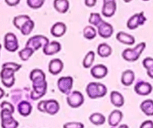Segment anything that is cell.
I'll return each instance as SVG.
<instances>
[{"label": "cell", "instance_id": "cell-36", "mask_svg": "<svg viewBox=\"0 0 153 128\" xmlns=\"http://www.w3.org/2000/svg\"><path fill=\"white\" fill-rule=\"evenodd\" d=\"M22 66L20 64H17L14 62H6L2 64V68H9L14 70V72H17L21 68Z\"/></svg>", "mask_w": 153, "mask_h": 128}, {"label": "cell", "instance_id": "cell-29", "mask_svg": "<svg viewBox=\"0 0 153 128\" xmlns=\"http://www.w3.org/2000/svg\"><path fill=\"white\" fill-rule=\"evenodd\" d=\"M83 36L87 40H92L96 37L97 32L95 27L92 26H87L83 29Z\"/></svg>", "mask_w": 153, "mask_h": 128}, {"label": "cell", "instance_id": "cell-24", "mask_svg": "<svg viewBox=\"0 0 153 128\" xmlns=\"http://www.w3.org/2000/svg\"><path fill=\"white\" fill-rule=\"evenodd\" d=\"M140 108L143 112L147 116H153V101L147 99L140 104Z\"/></svg>", "mask_w": 153, "mask_h": 128}, {"label": "cell", "instance_id": "cell-46", "mask_svg": "<svg viewBox=\"0 0 153 128\" xmlns=\"http://www.w3.org/2000/svg\"><path fill=\"white\" fill-rule=\"evenodd\" d=\"M1 49H2V45L0 44V50H1Z\"/></svg>", "mask_w": 153, "mask_h": 128}, {"label": "cell", "instance_id": "cell-4", "mask_svg": "<svg viewBox=\"0 0 153 128\" xmlns=\"http://www.w3.org/2000/svg\"><path fill=\"white\" fill-rule=\"evenodd\" d=\"M49 42V39L44 35H35L28 40L26 47L31 48L34 51H36L40 48L44 47Z\"/></svg>", "mask_w": 153, "mask_h": 128}, {"label": "cell", "instance_id": "cell-26", "mask_svg": "<svg viewBox=\"0 0 153 128\" xmlns=\"http://www.w3.org/2000/svg\"><path fill=\"white\" fill-rule=\"evenodd\" d=\"M97 52H98L99 56L102 57V58H106V57L110 56L112 54V48L110 45L106 43H102L98 45Z\"/></svg>", "mask_w": 153, "mask_h": 128}, {"label": "cell", "instance_id": "cell-1", "mask_svg": "<svg viewBox=\"0 0 153 128\" xmlns=\"http://www.w3.org/2000/svg\"><path fill=\"white\" fill-rule=\"evenodd\" d=\"M32 82L33 90L31 92V98L34 101L40 99L45 96L48 89V83L46 81L45 73L40 69H34L29 75Z\"/></svg>", "mask_w": 153, "mask_h": 128}, {"label": "cell", "instance_id": "cell-9", "mask_svg": "<svg viewBox=\"0 0 153 128\" xmlns=\"http://www.w3.org/2000/svg\"><path fill=\"white\" fill-rule=\"evenodd\" d=\"M14 73L15 72L9 68H2L0 72L1 80H2V84L6 88H11L14 85L15 82Z\"/></svg>", "mask_w": 153, "mask_h": 128}, {"label": "cell", "instance_id": "cell-37", "mask_svg": "<svg viewBox=\"0 0 153 128\" xmlns=\"http://www.w3.org/2000/svg\"><path fill=\"white\" fill-rule=\"evenodd\" d=\"M63 128H84V124L81 122H67L63 125Z\"/></svg>", "mask_w": 153, "mask_h": 128}, {"label": "cell", "instance_id": "cell-34", "mask_svg": "<svg viewBox=\"0 0 153 128\" xmlns=\"http://www.w3.org/2000/svg\"><path fill=\"white\" fill-rule=\"evenodd\" d=\"M102 21L103 20L102 18H101L100 14H98V13H91L89 18V23H90L92 26L98 27V25H99Z\"/></svg>", "mask_w": 153, "mask_h": 128}, {"label": "cell", "instance_id": "cell-25", "mask_svg": "<svg viewBox=\"0 0 153 128\" xmlns=\"http://www.w3.org/2000/svg\"><path fill=\"white\" fill-rule=\"evenodd\" d=\"M135 79L134 73L131 70H126L122 74L121 81L122 83L126 86H129L131 84H133L134 81Z\"/></svg>", "mask_w": 153, "mask_h": 128}, {"label": "cell", "instance_id": "cell-20", "mask_svg": "<svg viewBox=\"0 0 153 128\" xmlns=\"http://www.w3.org/2000/svg\"><path fill=\"white\" fill-rule=\"evenodd\" d=\"M117 41L123 44L133 45L135 43V38L133 35H129L124 32H120L117 34L116 36Z\"/></svg>", "mask_w": 153, "mask_h": 128}, {"label": "cell", "instance_id": "cell-43", "mask_svg": "<svg viewBox=\"0 0 153 128\" xmlns=\"http://www.w3.org/2000/svg\"><path fill=\"white\" fill-rule=\"evenodd\" d=\"M4 95H5V91H4L2 88H0V100L3 98Z\"/></svg>", "mask_w": 153, "mask_h": 128}, {"label": "cell", "instance_id": "cell-16", "mask_svg": "<svg viewBox=\"0 0 153 128\" xmlns=\"http://www.w3.org/2000/svg\"><path fill=\"white\" fill-rule=\"evenodd\" d=\"M66 30H67V26L64 23L57 22L51 27V33L56 38H60L65 34Z\"/></svg>", "mask_w": 153, "mask_h": 128}, {"label": "cell", "instance_id": "cell-47", "mask_svg": "<svg viewBox=\"0 0 153 128\" xmlns=\"http://www.w3.org/2000/svg\"><path fill=\"white\" fill-rule=\"evenodd\" d=\"M143 1H149V0H143Z\"/></svg>", "mask_w": 153, "mask_h": 128}, {"label": "cell", "instance_id": "cell-33", "mask_svg": "<svg viewBox=\"0 0 153 128\" xmlns=\"http://www.w3.org/2000/svg\"><path fill=\"white\" fill-rule=\"evenodd\" d=\"M34 53H35V51H34L33 50L31 49V48H29V47H26L24 49L21 50L19 52L18 54H19V56H20V58H21V60L26 61H27V60H29V58L32 56V54H33Z\"/></svg>", "mask_w": 153, "mask_h": 128}, {"label": "cell", "instance_id": "cell-6", "mask_svg": "<svg viewBox=\"0 0 153 128\" xmlns=\"http://www.w3.org/2000/svg\"><path fill=\"white\" fill-rule=\"evenodd\" d=\"M67 103L71 108H78L84 103V97L79 91H74L68 95Z\"/></svg>", "mask_w": 153, "mask_h": 128}, {"label": "cell", "instance_id": "cell-40", "mask_svg": "<svg viewBox=\"0 0 153 128\" xmlns=\"http://www.w3.org/2000/svg\"><path fill=\"white\" fill-rule=\"evenodd\" d=\"M5 3L11 7L16 6V5H18L20 2V0H5Z\"/></svg>", "mask_w": 153, "mask_h": 128}, {"label": "cell", "instance_id": "cell-18", "mask_svg": "<svg viewBox=\"0 0 153 128\" xmlns=\"http://www.w3.org/2000/svg\"><path fill=\"white\" fill-rule=\"evenodd\" d=\"M123 114L120 110H115L110 114L108 117V124L111 127H115L119 125L123 119Z\"/></svg>", "mask_w": 153, "mask_h": 128}, {"label": "cell", "instance_id": "cell-19", "mask_svg": "<svg viewBox=\"0 0 153 128\" xmlns=\"http://www.w3.org/2000/svg\"><path fill=\"white\" fill-rule=\"evenodd\" d=\"M59 104L56 100H48L45 101V112L49 115H53L59 111Z\"/></svg>", "mask_w": 153, "mask_h": 128}, {"label": "cell", "instance_id": "cell-38", "mask_svg": "<svg viewBox=\"0 0 153 128\" xmlns=\"http://www.w3.org/2000/svg\"><path fill=\"white\" fill-rule=\"evenodd\" d=\"M0 106H1L2 110H8V111H9L10 112L12 113V114L14 112V107L11 103L7 102V101H3Z\"/></svg>", "mask_w": 153, "mask_h": 128}, {"label": "cell", "instance_id": "cell-32", "mask_svg": "<svg viewBox=\"0 0 153 128\" xmlns=\"http://www.w3.org/2000/svg\"><path fill=\"white\" fill-rule=\"evenodd\" d=\"M34 27H35V23H34L33 20H29L22 26V28L20 29V32L23 35L26 36L32 32Z\"/></svg>", "mask_w": 153, "mask_h": 128}, {"label": "cell", "instance_id": "cell-11", "mask_svg": "<svg viewBox=\"0 0 153 128\" xmlns=\"http://www.w3.org/2000/svg\"><path fill=\"white\" fill-rule=\"evenodd\" d=\"M117 11V2L115 0H104L101 14L105 17H111Z\"/></svg>", "mask_w": 153, "mask_h": 128}, {"label": "cell", "instance_id": "cell-44", "mask_svg": "<svg viewBox=\"0 0 153 128\" xmlns=\"http://www.w3.org/2000/svg\"><path fill=\"white\" fill-rule=\"evenodd\" d=\"M111 128H129V127L127 124H121L119 127H111Z\"/></svg>", "mask_w": 153, "mask_h": 128}, {"label": "cell", "instance_id": "cell-7", "mask_svg": "<svg viewBox=\"0 0 153 128\" xmlns=\"http://www.w3.org/2000/svg\"><path fill=\"white\" fill-rule=\"evenodd\" d=\"M146 20V17H145L144 12L143 11L138 14H135L128 19L127 22V27L131 30H134L140 26H143Z\"/></svg>", "mask_w": 153, "mask_h": 128}, {"label": "cell", "instance_id": "cell-2", "mask_svg": "<svg viewBox=\"0 0 153 128\" xmlns=\"http://www.w3.org/2000/svg\"><path fill=\"white\" fill-rule=\"evenodd\" d=\"M86 94L91 99L103 98L107 93V89L105 85L100 82H90L86 86Z\"/></svg>", "mask_w": 153, "mask_h": 128}, {"label": "cell", "instance_id": "cell-35", "mask_svg": "<svg viewBox=\"0 0 153 128\" xmlns=\"http://www.w3.org/2000/svg\"><path fill=\"white\" fill-rule=\"evenodd\" d=\"M45 0H26V3L29 8L32 9H38L45 4Z\"/></svg>", "mask_w": 153, "mask_h": 128}, {"label": "cell", "instance_id": "cell-41", "mask_svg": "<svg viewBox=\"0 0 153 128\" xmlns=\"http://www.w3.org/2000/svg\"><path fill=\"white\" fill-rule=\"evenodd\" d=\"M97 3V0H85V5L89 8H92Z\"/></svg>", "mask_w": 153, "mask_h": 128}, {"label": "cell", "instance_id": "cell-31", "mask_svg": "<svg viewBox=\"0 0 153 128\" xmlns=\"http://www.w3.org/2000/svg\"><path fill=\"white\" fill-rule=\"evenodd\" d=\"M95 58V54L93 51H89L85 56L83 61V66L85 68H89L92 65Z\"/></svg>", "mask_w": 153, "mask_h": 128}, {"label": "cell", "instance_id": "cell-14", "mask_svg": "<svg viewBox=\"0 0 153 128\" xmlns=\"http://www.w3.org/2000/svg\"><path fill=\"white\" fill-rule=\"evenodd\" d=\"M61 44L58 41L49 42L43 47V53L47 55H53L58 53L61 50Z\"/></svg>", "mask_w": 153, "mask_h": 128}, {"label": "cell", "instance_id": "cell-3", "mask_svg": "<svg viewBox=\"0 0 153 128\" xmlns=\"http://www.w3.org/2000/svg\"><path fill=\"white\" fill-rule=\"evenodd\" d=\"M146 47V44L145 42L140 43L135 47L127 48V49L125 50L122 53V56L126 61L133 62V61L138 60V58L140 57L141 54L145 50Z\"/></svg>", "mask_w": 153, "mask_h": 128}, {"label": "cell", "instance_id": "cell-12", "mask_svg": "<svg viewBox=\"0 0 153 128\" xmlns=\"http://www.w3.org/2000/svg\"><path fill=\"white\" fill-rule=\"evenodd\" d=\"M134 91L137 95L141 96H146L150 95L152 92V86L149 82L140 81L135 85Z\"/></svg>", "mask_w": 153, "mask_h": 128}, {"label": "cell", "instance_id": "cell-17", "mask_svg": "<svg viewBox=\"0 0 153 128\" xmlns=\"http://www.w3.org/2000/svg\"><path fill=\"white\" fill-rule=\"evenodd\" d=\"M64 67V64L59 58H54L49 63V72L53 75H57L61 73Z\"/></svg>", "mask_w": 153, "mask_h": 128}, {"label": "cell", "instance_id": "cell-39", "mask_svg": "<svg viewBox=\"0 0 153 128\" xmlns=\"http://www.w3.org/2000/svg\"><path fill=\"white\" fill-rule=\"evenodd\" d=\"M140 128H153V121L151 120H147L141 124Z\"/></svg>", "mask_w": 153, "mask_h": 128}, {"label": "cell", "instance_id": "cell-21", "mask_svg": "<svg viewBox=\"0 0 153 128\" xmlns=\"http://www.w3.org/2000/svg\"><path fill=\"white\" fill-rule=\"evenodd\" d=\"M110 101L111 104L116 107H122L125 104L124 97L123 96L121 93L113 91L110 93Z\"/></svg>", "mask_w": 153, "mask_h": 128}, {"label": "cell", "instance_id": "cell-15", "mask_svg": "<svg viewBox=\"0 0 153 128\" xmlns=\"http://www.w3.org/2000/svg\"><path fill=\"white\" fill-rule=\"evenodd\" d=\"M91 74L95 79H103L108 73L107 67L104 64H96L91 69Z\"/></svg>", "mask_w": 153, "mask_h": 128}, {"label": "cell", "instance_id": "cell-30", "mask_svg": "<svg viewBox=\"0 0 153 128\" xmlns=\"http://www.w3.org/2000/svg\"><path fill=\"white\" fill-rule=\"evenodd\" d=\"M143 65L147 70V74L153 79V58L151 57L145 58L143 61Z\"/></svg>", "mask_w": 153, "mask_h": 128}, {"label": "cell", "instance_id": "cell-42", "mask_svg": "<svg viewBox=\"0 0 153 128\" xmlns=\"http://www.w3.org/2000/svg\"><path fill=\"white\" fill-rule=\"evenodd\" d=\"M45 101H42L38 104V110L42 112H45Z\"/></svg>", "mask_w": 153, "mask_h": 128}, {"label": "cell", "instance_id": "cell-27", "mask_svg": "<svg viewBox=\"0 0 153 128\" xmlns=\"http://www.w3.org/2000/svg\"><path fill=\"white\" fill-rule=\"evenodd\" d=\"M89 121L91 123L93 124L94 125L96 126H99V125H102L105 123L106 118L103 114L99 112L92 113L90 116H89Z\"/></svg>", "mask_w": 153, "mask_h": 128}, {"label": "cell", "instance_id": "cell-8", "mask_svg": "<svg viewBox=\"0 0 153 128\" xmlns=\"http://www.w3.org/2000/svg\"><path fill=\"white\" fill-rule=\"evenodd\" d=\"M4 46L8 51L14 53L19 48L18 40L17 36L12 32H8L4 38Z\"/></svg>", "mask_w": 153, "mask_h": 128}, {"label": "cell", "instance_id": "cell-23", "mask_svg": "<svg viewBox=\"0 0 153 128\" xmlns=\"http://www.w3.org/2000/svg\"><path fill=\"white\" fill-rule=\"evenodd\" d=\"M32 105L28 101H23L19 103L18 105H17V111L22 116H24V117L29 115L32 112Z\"/></svg>", "mask_w": 153, "mask_h": 128}, {"label": "cell", "instance_id": "cell-5", "mask_svg": "<svg viewBox=\"0 0 153 128\" xmlns=\"http://www.w3.org/2000/svg\"><path fill=\"white\" fill-rule=\"evenodd\" d=\"M1 119H2V128H17L19 123L12 116V113L5 110L1 111Z\"/></svg>", "mask_w": 153, "mask_h": 128}, {"label": "cell", "instance_id": "cell-28", "mask_svg": "<svg viewBox=\"0 0 153 128\" xmlns=\"http://www.w3.org/2000/svg\"><path fill=\"white\" fill-rule=\"evenodd\" d=\"M29 20H31L30 17L28 15H26V14L18 15L14 18V20H13V24H14V26H15L17 29L20 30L22 26Z\"/></svg>", "mask_w": 153, "mask_h": 128}, {"label": "cell", "instance_id": "cell-10", "mask_svg": "<svg viewBox=\"0 0 153 128\" xmlns=\"http://www.w3.org/2000/svg\"><path fill=\"white\" fill-rule=\"evenodd\" d=\"M57 86L62 93L69 95L73 87V78L71 76H62L58 79Z\"/></svg>", "mask_w": 153, "mask_h": 128}, {"label": "cell", "instance_id": "cell-22", "mask_svg": "<svg viewBox=\"0 0 153 128\" xmlns=\"http://www.w3.org/2000/svg\"><path fill=\"white\" fill-rule=\"evenodd\" d=\"M69 4L68 0H54L53 7L57 12L60 14H65L67 12L69 9Z\"/></svg>", "mask_w": 153, "mask_h": 128}, {"label": "cell", "instance_id": "cell-13", "mask_svg": "<svg viewBox=\"0 0 153 128\" xmlns=\"http://www.w3.org/2000/svg\"><path fill=\"white\" fill-rule=\"evenodd\" d=\"M98 33L101 38H109L113 35V27L111 24L103 20L98 27Z\"/></svg>", "mask_w": 153, "mask_h": 128}, {"label": "cell", "instance_id": "cell-45", "mask_svg": "<svg viewBox=\"0 0 153 128\" xmlns=\"http://www.w3.org/2000/svg\"><path fill=\"white\" fill-rule=\"evenodd\" d=\"M125 2H126V3H128V2H130L131 1H132V0H123Z\"/></svg>", "mask_w": 153, "mask_h": 128}]
</instances>
